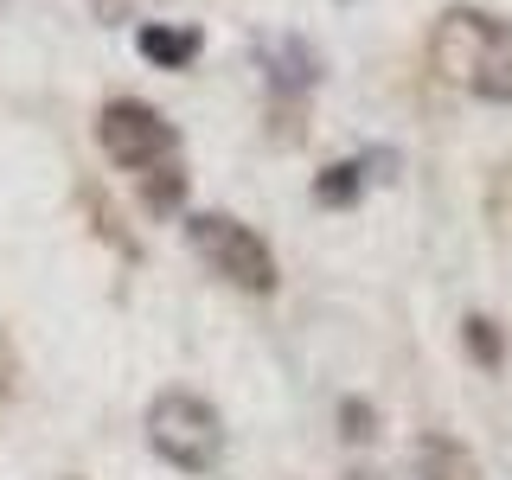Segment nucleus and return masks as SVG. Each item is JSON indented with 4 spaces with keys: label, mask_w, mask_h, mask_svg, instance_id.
Listing matches in <instances>:
<instances>
[{
    "label": "nucleus",
    "mask_w": 512,
    "mask_h": 480,
    "mask_svg": "<svg viewBox=\"0 0 512 480\" xmlns=\"http://www.w3.org/2000/svg\"><path fill=\"white\" fill-rule=\"evenodd\" d=\"M186 160L173 154V160H160V167L148 173H135V186H141V205H148L154 218H173V212H186Z\"/></svg>",
    "instance_id": "8"
},
{
    "label": "nucleus",
    "mask_w": 512,
    "mask_h": 480,
    "mask_svg": "<svg viewBox=\"0 0 512 480\" xmlns=\"http://www.w3.org/2000/svg\"><path fill=\"white\" fill-rule=\"evenodd\" d=\"M359 192H365V167L359 160H333V167H320L314 173V205H359Z\"/></svg>",
    "instance_id": "10"
},
{
    "label": "nucleus",
    "mask_w": 512,
    "mask_h": 480,
    "mask_svg": "<svg viewBox=\"0 0 512 480\" xmlns=\"http://www.w3.org/2000/svg\"><path fill=\"white\" fill-rule=\"evenodd\" d=\"M410 480H480V461H474V448L461 436L429 429V436L416 442V474Z\"/></svg>",
    "instance_id": "7"
},
{
    "label": "nucleus",
    "mask_w": 512,
    "mask_h": 480,
    "mask_svg": "<svg viewBox=\"0 0 512 480\" xmlns=\"http://www.w3.org/2000/svg\"><path fill=\"white\" fill-rule=\"evenodd\" d=\"M256 58H263V71H269V96L308 103V90L320 84V52L301 39V32H276V39H263Z\"/></svg>",
    "instance_id": "5"
},
{
    "label": "nucleus",
    "mask_w": 512,
    "mask_h": 480,
    "mask_svg": "<svg viewBox=\"0 0 512 480\" xmlns=\"http://www.w3.org/2000/svg\"><path fill=\"white\" fill-rule=\"evenodd\" d=\"M135 52L154 64V71H186L192 58L205 52V32L199 26H167V20H148L135 32Z\"/></svg>",
    "instance_id": "6"
},
{
    "label": "nucleus",
    "mask_w": 512,
    "mask_h": 480,
    "mask_svg": "<svg viewBox=\"0 0 512 480\" xmlns=\"http://www.w3.org/2000/svg\"><path fill=\"white\" fill-rule=\"evenodd\" d=\"M96 148L116 160L122 173H148V167L180 154V128L160 116L154 103H141V96H109L96 109Z\"/></svg>",
    "instance_id": "4"
},
{
    "label": "nucleus",
    "mask_w": 512,
    "mask_h": 480,
    "mask_svg": "<svg viewBox=\"0 0 512 480\" xmlns=\"http://www.w3.org/2000/svg\"><path fill=\"white\" fill-rule=\"evenodd\" d=\"M340 423H346L352 442H372V423H378V416H372V404H365V397H346V404H340Z\"/></svg>",
    "instance_id": "11"
},
{
    "label": "nucleus",
    "mask_w": 512,
    "mask_h": 480,
    "mask_svg": "<svg viewBox=\"0 0 512 480\" xmlns=\"http://www.w3.org/2000/svg\"><path fill=\"white\" fill-rule=\"evenodd\" d=\"M461 346H468V359L480 365V372H500L506 365V333L493 314H468L461 320Z\"/></svg>",
    "instance_id": "9"
},
{
    "label": "nucleus",
    "mask_w": 512,
    "mask_h": 480,
    "mask_svg": "<svg viewBox=\"0 0 512 480\" xmlns=\"http://www.w3.org/2000/svg\"><path fill=\"white\" fill-rule=\"evenodd\" d=\"M186 244L205 263V276H218L224 288H237V295H276V282H282L276 250H269L263 231H250L244 218H231V212H192L186 218Z\"/></svg>",
    "instance_id": "2"
},
{
    "label": "nucleus",
    "mask_w": 512,
    "mask_h": 480,
    "mask_svg": "<svg viewBox=\"0 0 512 480\" xmlns=\"http://www.w3.org/2000/svg\"><path fill=\"white\" fill-rule=\"evenodd\" d=\"M429 71L474 103H512V20L468 0L442 7L429 26Z\"/></svg>",
    "instance_id": "1"
},
{
    "label": "nucleus",
    "mask_w": 512,
    "mask_h": 480,
    "mask_svg": "<svg viewBox=\"0 0 512 480\" xmlns=\"http://www.w3.org/2000/svg\"><path fill=\"white\" fill-rule=\"evenodd\" d=\"M148 448L180 474H218L224 461V416L199 391H160L148 404Z\"/></svg>",
    "instance_id": "3"
}]
</instances>
